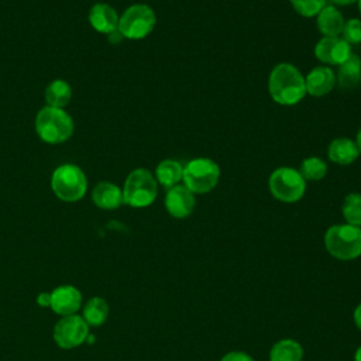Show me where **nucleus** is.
<instances>
[{
	"mask_svg": "<svg viewBox=\"0 0 361 361\" xmlns=\"http://www.w3.org/2000/svg\"><path fill=\"white\" fill-rule=\"evenodd\" d=\"M268 92L271 99L281 106L298 104L307 94L305 76L295 65L281 62L269 73Z\"/></svg>",
	"mask_w": 361,
	"mask_h": 361,
	"instance_id": "obj_1",
	"label": "nucleus"
},
{
	"mask_svg": "<svg viewBox=\"0 0 361 361\" xmlns=\"http://www.w3.org/2000/svg\"><path fill=\"white\" fill-rule=\"evenodd\" d=\"M35 131L41 141L56 145L68 141L75 130L73 120L65 109L45 106L35 116Z\"/></svg>",
	"mask_w": 361,
	"mask_h": 361,
	"instance_id": "obj_2",
	"label": "nucleus"
},
{
	"mask_svg": "<svg viewBox=\"0 0 361 361\" xmlns=\"http://www.w3.org/2000/svg\"><path fill=\"white\" fill-rule=\"evenodd\" d=\"M327 252L338 261H353L361 255V227L347 223L333 224L324 233Z\"/></svg>",
	"mask_w": 361,
	"mask_h": 361,
	"instance_id": "obj_3",
	"label": "nucleus"
},
{
	"mask_svg": "<svg viewBox=\"0 0 361 361\" xmlns=\"http://www.w3.org/2000/svg\"><path fill=\"white\" fill-rule=\"evenodd\" d=\"M51 189L59 200L75 203L85 197L87 192V178L82 168L65 162L54 169L51 175Z\"/></svg>",
	"mask_w": 361,
	"mask_h": 361,
	"instance_id": "obj_4",
	"label": "nucleus"
},
{
	"mask_svg": "<svg viewBox=\"0 0 361 361\" xmlns=\"http://www.w3.org/2000/svg\"><path fill=\"white\" fill-rule=\"evenodd\" d=\"M121 190L124 204L142 209L155 202L158 196V182L152 172L145 168H137L127 175Z\"/></svg>",
	"mask_w": 361,
	"mask_h": 361,
	"instance_id": "obj_5",
	"label": "nucleus"
},
{
	"mask_svg": "<svg viewBox=\"0 0 361 361\" xmlns=\"http://www.w3.org/2000/svg\"><path fill=\"white\" fill-rule=\"evenodd\" d=\"M220 180V166L210 158H193L183 166V185L195 195L212 192Z\"/></svg>",
	"mask_w": 361,
	"mask_h": 361,
	"instance_id": "obj_6",
	"label": "nucleus"
},
{
	"mask_svg": "<svg viewBox=\"0 0 361 361\" xmlns=\"http://www.w3.org/2000/svg\"><path fill=\"white\" fill-rule=\"evenodd\" d=\"M271 195L282 203L299 202L306 192V180L300 172L290 166H279L269 175Z\"/></svg>",
	"mask_w": 361,
	"mask_h": 361,
	"instance_id": "obj_7",
	"label": "nucleus"
},
{
	"mask_svg": "<svg viewBox=\"0 0 361 361\" xmlns=\"http://www.w3.org/2000/svg\"><path fill=\"white\" fill-rule=\"evenodd\" d=\"M157 24L155 11L144 3L131 4L118 18V31L127 39H142L152 32Z\"/></svg>",
	"mask_w": 361,
	"mask_h": 361,
	"instance_id": "obj_8",
	"label": "nucleus"
},
{
	"mask_svg": "<svg viewBox=\"0 0 361 361\" xmlns=\"http://www.w3.org/2000/svg\"><path fill=\"white\" fill-rule=\"evenodd\" d=\"M89 336V324L78 313L62 316L54 326V341L63 350L79 347Z\"/></svg>",
	"mask_w": 361,
	"mask_h": 361,
	"instance_id": "obj_9",
	"label": "nucleus"
},
{
	"mask_svg": "<svg viewBox=\"0 0 361 361\" xmlns=\"http://www.w3.org/2000/svg\"><path fill=\"white\" fill-rule=\"evenodd\" d=\"M351 54V45L341 37H322L314 45V56L326 66H338Z\"/></svg>",
	"mask_w": 361,
	"mask_h": 361,
	"instance_id": "obj_10",
	"label": "nucleus"
},
{
	"mask_svg": "<svg viewBox=\"0 0 361 361\" xmlns=\"http://www.w3.org/2000/svg\"><path fill=\"white\" fill-rule=\"evenodd\" d=\"M164 204L168 214L173 219H186L195 210L196 197L185 185L179 183L166 189Z\"/></svg>",
	"mask_w": 361,
	"mask_h": 361,
	"instance_id": "obj_11",
	"label": "nucleus"
},
{
	"mask_svg": "<svg viewBox=\"0 0 361 361\" xmlns=\"http://www.w3.org/2000/svg\"><path fill=\"white\" fill-rule=\"evenodd\" d=\"M82 306V293L73 285H61L51 292V305L54 313L69 316L78 313Z\"/></svg>",
	"mask_w": 361,
	"mask_h": 361,
	"instance_id": "obj_12",
	"label": "nucleus"
},
{
	"mask_svg": "<svg viewBox=\"0 0 361 361\" xmlns=\"http://www.w3.org/2000/svg\"><path fill=\"white\" fill-rule=\"evenodd\" d=\"M336 73L330 66L319 65L314 66L306 76V93L313 97H323L329 94L336 86Z\"/></svg>",
	"mask_w": 361,
	"mask_h": 361,
	"instance_id": "obj_13",
	"label": "nucleus"
},
{
	"mask_svg": "<svg viewBox=\"0 0 361 361\" xmlns=\"http://www.w3.org/2000/svg\"><path fill=\"white\" fill-rule=\"evenodd\" d=\"M120 16L109 3H94L90 10L87 20L92 28L100 34H111L118 28Z\"/></svg>",
	"mask_w": 361,
	"mask_h": 361,
	"instance_id": "obj_14",
	"label": "nucleus"
},
{
	"mask_svg": "<svg viewBox=\"0 0 361 361\" xmlns=\"http://www.w3.org/2000/svg\"><path fill=\"white\" fill-rule=\"evenodd\" d=\"M93 203L103 210H116L123 204V190L113 182H97L92 190Z\"/></svg>",
	"mask_w": 361,
	"mask_h": 361,
	"instance_id": "obj_15",
	"label": "nucleus"
},
{
	"mask_svg": "<svg viewBox=\"0 0 361 361\" xmlns=\"http://www.w3.org/2000/svg\"><path fill=\"white\" fill-rule=\"evenodd\" d=\"M344 23L341 11L333 4L324 6L316 16V27L323 37H340Z\"/></svg>",
	"mask_w": 361,
	"mask_h": 361,
	"instance_id": "obj_16",
	"label": "nucleus"
},
{
	"mask_svg": "<svg viewBox=\"0 0 361 361\" xmlns=\"http://www.w3.org/2000/svg\"><path fill=\"white\" fill-rule=\"evenodd\" d=\"M360 155L355 141L348 137H337L331 140L327 147L329 159L337 165H350Z\"/></svg>",
	"mask_w": 361,
	"mask_h": 361,
	"instance_id": "obj_17",
	"label": "nucleus"
},
{
	"mask_svg": "<svg viewBox=\"0 0 361 361\" xmlns=\"http://www.w3.org/2000/svg\"><path fill=\"white\" fill-rule=\"evenodd\" d=\"M336 82L344 90L354 89L361 83V58L358 55L351 54L341 65H338Z\"/></svg>",
	"mask_w": 361,
	"mask_h": 361,
	"instance_id": "obj_18",
	"label": "nucleus"
},
{
	"mask_svg": "<svg viewBox=\"0 0 361 361\" xmlns=\"http://www.w3.org/2000/svg\"><path fill=\"white\" fill-rule=\"evenodd\" d=\"M154 176L158 182V185L164 186L165 189H169L175 185H179L183 176V166L176 159H162L154 172Z\"/></svg>",
	"mask_w": 361,
	"mask_h": 361,
	"instance_id": "obj_19",
	"label": "nucleus"
},
{
	"mask_svg": "<svg viewBox=\"0 0 361 361\" xmlns=\"http://www.w3.org/2000/svg\"><path fill=\"white\" fill-rule=\"evenodd\" d=\"M269 361H302L303 347L295 338H281L269 350Z\"/></svg>",
	"mask_w": 361,
	"mask_h": 361,
	"instance_id": "obj_20",
	"label": "nucleus"
},
{
	"mask_svg": "<svg viewBox=\"0 0 361 361\" xmlns=\"http://www.w3.org/2000/svg\"><path fill=\"white\" fill-rule=\"evenodd\" d=\"M44 99L47 106L63 109L72 99V87L66 80L55 79L45 87Z\"/></svg>",
	"mask_w": 361,
	"mask_h": 361,
	"instance_id": "obj_21",
	"label": "nucleus"
},
{
	"mask_svg": "<svg viewBox=\"0 0 361 361\" xmlns=\"http://www.w3.org/2000/svg\"><path fill=\"white\" fill-rule=\"evenodd\" d=\"M82 317L89 324V327H99L104 324V322L109 317V305L107 302L100 296L90 298L86 305L83 306Z\"/></svg>",
	"mask_w": 361,
	"mask_h": 361,
	"instance_id": "obj_22",
	"label": "nucleus"
},
{
	"mask_svg": "<svg viewBox=\"0 0 361 361\" xmlns=\"http://www.w3.org/2000/svg\"><path fill=\"white\" fill-rule=\"evenodd\" d=\"M341 214L347 224L361 227V193H348L341 204Z\"/></svg>",
	"mask_w": 361,
	"mask_h": 361,
	"instance_id": "obj_23",
	"label": "nucleus"
},
{
	"mask_svg": "<svg viewBox=\"0 0 361 361\" xmlns=\"http://www.w3.org/2000/svg\"><path fill=\"white\" fill-rule=\"evenodd\" d=\"M299 172L305 180H322L327 173V164L319 157H307L302 161Z\"/></svg>",
	"mask_w": 361,
	"mask_h": 361,
	"instance_id": "obj_24",
	"label": "nucleus"
},
{
	"mask_svg": "<svg viewBox=\"0 0 361 361\" xmlns=\"http://www.w3.org/2000/svg\"><path fill=\"white\" fill-rule=\"evenodd\" d=\"M293 10L306 18L316 17L320 10L327 6V0H289Z\"/></svg>",
	"mask_w": 361,
	"mask_h": 361,
	"instance_id": "obj_25",
	"label": "nucleus"
},
{
	"mask_svg": "<svg viewBox=\"0 0 361 361\" xmlns=\"http://www.w3.org/2000/svg\"><path fill=\"white\" fill-rule=\"evenodd\" d=\"M340 37L344 41H347L350 45L361 44V20L360 18L345 20Z\"/></svg>",
	"mask_w": 361,
	"mask_h": 361,
	"instance_id": "obj_26",
	"label": "nucleus"
},
{
	"mask_svg": "<svg viewBox=\"0 0 361 361\" xmlns=\"http://www.w3.org/2000/svg\"><path fill=\"white\" fill-rule=\"evenodd\" d=\"M220 361H255V360L244 351H228L220 358Z\"/></svg>",
	"mask_w": 361,
	"mask_h": 361,
	"instance_id": "obj_27",
	"label": "nucleus"
},
{
	"mask_svg": "<svg viewBox=\"0 0 361 361\" xmlns=\"http://www.w3.org/2000/svg\"><path fill=\"white\" fill-rule=\"evenodd\" d=\"M37 303L41 307H49V305H51V292H41L37 296Z\"/></svg>",
	"mask_w": 361,
	"mask_h": 361,
	"instance_id": "obj_28",
	"label": "nucleus"
},
{
	"mask_svg": "<svg viewBox=\"0 0 361 361\" xmlns=\"http://www.w3.org/2000/svg\"><path fill=\"white\" fill-rule=\"evenodd\" d=\"M353 320H354V324L357 326V329L361 331V302L355 306V309L353 312Z\"/></svg>",
	"mask_w": 361,
	"mask_h": 361,
	"instance_id": "obj_29",
	"label": "nucleus"
},
{
	"mask_svg": "<svg viewBox=\"0 0 361 361\" xmlns=\"http://www.w3.org/2000/svg\"><path fill=\"white\" fill-rule=\"evenodd\" d=\"M327 1H330L333 6H350L357 0H327Z\"/></svg>",
	"mask_w": 361,
	"mask_h": 361,
	"instance_id": "obj_30",
	"label": "nucleus"
},
{
	"mask_svg": "<svg viewBox=\"0 0 361 361\" xmlns=\"http://www.w3.org/2000/svg\"><path fill=\"white\" fill-rule=\"evenodd\" d=\"M355 144H357V147H358V151H360V154H361V127H360V130L357 131V135H355Z\"/></svg>",
	"mask_w": 361,
	"mask_h": 361,
	"instance_id": "obj_31",
	"label": "nucleus"
},
{
	"mask_svg": "<svg viewBox=\"0 0 361 361\" xmlns=\"http://www.w3.org/2000/svg\"><path fill=\"white\" fill-rule=\"evenodd\" d=\"M354 361H361V345L354 353Z\"/></svg>",
	"mask_w": 361,
	"mask_h": 361,
	"instance_id": "obj_32",
	"label": "nucleus"
},
{
	"mask_svg": "<svg viewBox=\"0 0 361 361\" xmlns=\"http://www.w3.org/2000/svg\"><path fill=\"white\" fill-rule=\"evenodd\" d=\"M357 4H358V11L361 14V0H357Z\"/></svg>",
	"mask_w": 361,
	"mask_h": 361,
	"instance_id": "obj_33",
	"label": "nucleus"
}]
</instances>
